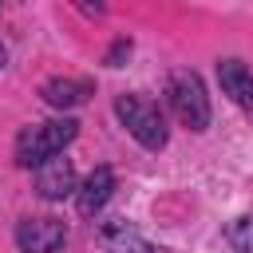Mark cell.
I'll list each match as a JSON object with an SVG mask.
<instances>
[{
  "label": "cell",
  "instance_id": "obj_7",
  "mask_svg": "<svg viewBox=\"0 0 253 253\" xmlns=\"http://www.w3.org/2000/svg\"><path fill=\"white\" fill-rule=\"evenodd\" d=\"M111 190H115V174H111V166H95V170L83 178V186L75 190V206H79V213H83V217H95V213L107 206Z\"/></svg>",
  "mask_w": 253,
  "mask_h": 253
},
{
  "label": "cell",
  "instance_id": "obj_3",
  "mask_svg": "<svg viewBox=\"0 0 253 253\" xmlns=\"http://www.w3.org/2000/svg\"><path fill=\"white\" fill-rule=\"evenodd\" d=\"M166 99H170V111L178 115L182 126H190V130H206L210 126V99H206V83H202L198 71H190V67L170 71Z\"/></svg>",
  "mask_w": 253,
  "mask_h": 253
},
{
  "label": "cell",
  "instance_id": "obj_1",
  "mask_svg": "<svg viewBox=\"0 0 253 253\" xmlns=\"http://www.w3.org/2000/svg\"><path fill=\"white\" fill-rule=\"evenodd\" d=\"M115 115H119V123L126 126V134H130L138 146H146V150H162V146H166L170 130H166V115H162V107H158L154 99H146V95H138V91L119 95V99H115Z\"/></svg>",
  "mask_w": 253,
  "mask_h": 253
},
{
  "label": "cell",
  "instance_id": "obj_6",
  "mask_svg": "<svg viewBox=\"0 0 253 253\" xmlns=\"http://www.w3.org/2000/svg\"><path fill=\"white\" fill-rule=\"evenodd\" d=\"M217 83H221V91L253 119V75H249V67H245L241 59H221V63H217Z\"/></svg>",
  "mask_w": 253,
  "mask_h": 253
},
{
  "label": "cell",
  "instance_id": "obj_8",
  "mask_svg": "<svg viewBox=\"0 0 253 253\" xmlns=\"http://www.w3.org/2000/svg\"><path fill=\"white\" fill-rule=\"evenodd\" d=\"M40 95H43V103L47 107H55V111H67V107H79V103H87L91 95H95V83L91 79H47L43 87H40Z\"/></svg>",
  "mask_w": 253,
  "mask_h": 253
},
{
  "label": "cell",
  "instance_id": "obj_5",
  "mask_svg": "<svg viewBox=\"0 0 253 253\" xmlns=\"http://www.w3.org/2000/svg\"><path fill=\"white\" fill-rule=\"evenodd\" d=\"M36 190L47 202H59V198L75 194V166H71V158H59L55 154L43 166H36Z\"/></svg>",
  "mask_w": 253,
  "mask_h": 253
},
{
  "label": "cell",
  "instance_id": "obj_4",
  "mask_svg": "<svg viewBox=\"0 0 253 253\" xmlns=\"http://www.w3.org/2000/svg\"><path fill=\"white\" fill-rule=\"evenodd\" d=\"M67 241V225L59 217H24L16 225L20 253H59Z\"/></svg>",
  "mask_w": 253,
  "mask_h": 253
},
{
  "label": "cell",
  "instance_id": "obj_2",
  "mask_svg": "<svg viewBox=\"0 0 253 253\" xmlns=\"http://www.w3.org/2000/svg\"><path fill=\"white\" fill-rule=\"evenodd\" d=\"M79 134L75 119H47V123H32L16 134V162L20 166H43L47 158L63 154V146Z\"/></svg>",
  "mask_w": 253,
  "mask_h": 253
},
{
  "label": "cell",
  "instance_id": "obj_11",
  "mask_svg": "<svg viewBox=\"0 0 253 253\" xmlns=\"http://www.w3.org/2000/svg\"><path fill=\"white\" fill-rule=\"evenodd\" d=\"M126 55H130V40H115L103 63H107V67H123V59H126Z\"/></svg>",
  "mask_w": 253,
  "mask_h": 253
},
{
  "label": "cell",
  "instance_id": "obj_12",
  "mask_svg": "<svg viewBox=\"0 0 253 253\" xmlns=\"http://www.w3.org/2000/svg\"><path fill=\"white\" fill-rule=\"evenodd\" d=\"M4 63H8V47L0 43V67H4Z\"/></svg>",
  "mask_w": 253,
  "mask_h": 253
},
{
  "label": "cell",
  "instance_id": "obj_9",
  "mask_svg": "<svg viewBox=\"0 0 253 253\" xmlns=\"http://www.w3.org/2000/svg\"><path fill=\"white\" fill-rule=\"evenodd\" d=\"M99 241H103L111 253H154V245H150L130 221H123V217L103 221V225H99Z\"/></svg>",
  "mask_w": 253,
  "mask_h": 253
},
{
  "label": "cell",
  "instance_id": "obj_10",
  "mask_svg": "<svg viewBox=\"0 0 253 253\" xmlns=\"http://www.w3.org/2000/svg\"><path fill=\"white\" fill-rule=\"evenodd\" d=\"M225 241L237 253H253V217H233L225 225Z\"/></svg>",
  "mask_w": 253,
  "mask_h": 253
}]
</instances>
